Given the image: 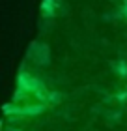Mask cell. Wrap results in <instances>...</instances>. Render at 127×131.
<instances>
[{
  "label": "cell",
  "mask_w": 127,
  "mask_h": 131,
  "mask_svg": "<svg viewBox=\"0 0 127 131\" xmlns=\"http://www.w3.org/2000/svg\"><path fill=\"white\" fill-rule=\"evenodd\" d=\"M56 6H58V0H43V6H41L43 15L45 17H52L54 11H56Z\"/></svg>",
  "instance_id": "1"
},
{
  "label": "cell",
  "mask_w": 127,
  "mask_h": 131,
  "mask_svg": "<svg viewBox=\"0 0 127 131\" xmlns=\"http://www.w3.org/2000/svg\"><path fill=\"white\" fill-rule=\"evenodd\" d=\"M116 73L122 75V77H127V62L125 60H120L116 64Z\"/></svg>",
  "instance_id": "2"
},
{
  "label": "cell",
  "mask_w": 127,
  "mask_h": 131,
  "mask_svg": "<svg viewBox=\"0 0 127 131\" xmlns=\"http://www.w3.org/2000/svg\"><path fill=\"white\" fill-rule=\"evenodd\" d=\"M123 17H125V19H127V0H125V2H123V13H122Z\"/></svg>",
  "instance_id": "3"
}]
</instances>
